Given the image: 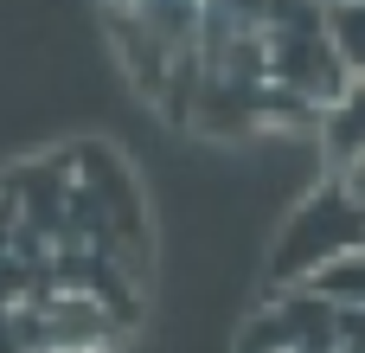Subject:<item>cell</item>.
<instances>
[{
  "label": "cell",
  "instance_id": "7a4b0ae2",
  "mask_svg": "<svg viewBox=\"0 0 365 353\" xmlns=\"http://www.w3.org/2000/svg\"><path fill=\"white\" fill-rule=\"evenodd\" d=\"M359 244H365V206L340 187V174H327L289 212V225H282V238L269 251V283L276 289H302L321 264H334V257H346Z\"/></svg>",
  "mask_w": 365,
  "mask_h": 353
},
{
  "label": "cell",
  "instance_id": "6da1fadb",
  "mask_svg": "<svg viewBox=\"0 0 365 353\" xmlns=\"http://www.w3.org/2000/svg\"><path fill=\"white\" fill-rule=\"evenodd\" d=\"M263 64H269V84L302 96L308 109H327L353 84V71L334 51L327 6H314V0H276L269 26H263Z\"/></svg>",
  "mask_w": 365,
  "mask_h": 353
},
{
  "label": "cell",
  "instance_id": "277c9868",
  "mask_svg": "<svg viewBox=\"0 0 365 353\" xmlns=\"http://www.w3.org/2000/svg\"><path fill=\"white\" fill-rule=\"evenodd\" d=\"M302 289L321 296L327 309H365V244H359V251H346V257H334V264H321Z\"/></svg>",
  "mask_w": 365,
  "mask_h": 353
},
{
  "label": "cell",
  "instance_id": "8992f818",
  "mask_svg": "<svg viewBox=\"0 0 365 353\" xmlns=\"http://www.w3.org/2000/svg\"><path fill=\"white\" fill-rule=\"evenodd\" d=\"M334 174H340V187L365 206V154H359V161H346V167H334Z\"/></svg>",
  "mask_w": 365,
  "mask_h": 353
},
{
  "label": "cell",
  "instance_id": "52a82bcc",
  "mask_svg": "<svg viewBox=\"0 0 365 353\" xmlns=\"http://www.w3.org/2000/svg\"><path fill=\"white\" fill-rule=\"evenodd\" d=\"M314 6H353V0H314Z\"/></svg>",
  "mask_w": 365,
  "mask_h": 353
},
{
  "label": "cell",
  "instance_id": "5b68a950",
  "mask_svg": "<svg viewBox=\"0 0 365 353\" xmlns=\"http://www.w3.org/2000/svg\"><path fill=\"white\" fill-rule=\"evenodd\" d=\"M327 32H334V51H340V64L365 77V0L353 6H327Z\"/></svg>",
  "mask_w": 365,
  "mask_h": 353
},
{
  "label": "cell",
  "instance_id": "3957f363",
  "mask_svg": "<svg viewBox=\"0 0 365 353\" xmlns=\"http://www.w3.org/2000/svg\"><path fill=\"white\" fill-rule=\"evenodd\" d=\"M321 148H327V167H346L365 154V77H353L321 109Z\"/></svg>",
  "mask_w": 365,
  "mask_h": 353
}]
</instances>
